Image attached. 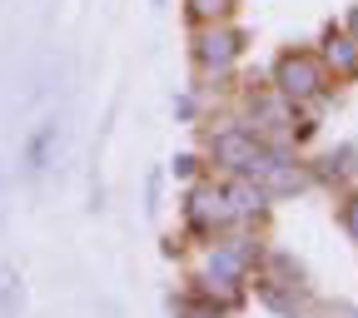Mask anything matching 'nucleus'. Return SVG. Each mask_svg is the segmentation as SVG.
I'll return each instance as SVG.
<instances>
[{
  "label": "nucleus",
  "instance_id": "nucleus-1",
  "mask_svg": "<svg viewBox=\"0 0 358 318\" xmlns=\"http://www.w3.org/2000/svg\"><path fill=\"white\" fill-rule=\"evenodd\" d=\"M239 174L254 179L268 199H274V194H299V189H303V169H299L284 150H264V145L249 154V164H244Z\"/></svg>",
  "mask_w": 358,
  "mask_h": 318
},
{
  "label": "nucleus",
  "instance_id": "nucleus-2",
  "mask_svg": "<svg viewBox=\"0 0 358 318\" xmlns=\"http://www.w3.org/2000/svg\"><path fill=\"white\" fill-rule=\"evenodd\" d=\"M274 85H279V95L284 100H319L324 95V85H329V70H324V60L319 55H284L279 65H274Z\"/></svg>",
  "mask_w": 358,
  "mask_h": 318
},
{
  "label": "nucleus",
  "instance_id": "nucleus-3",
  "mask_svg": "<svg viewBox=\"0 0 358 318\" xmlns=\"http://www.w3.org/2000/svg\"><path fill=\"white\" fill-rule=\"evenodd\" d=\"M185 219H189V229L194 234H219L224 224L234 219V204H229V189H219V185H199L185 204Z\"/></svg>",
  "mask_w": 358,
  "mask_h": 318
},
{
  "label": "nucleus",
  "instance_id": "nucleus-4",
  "mask_svg": "<svg viewBox=\"0 0 358 318\" xmlns=\"http://www.w3.org/2000/svg\"><path fill=\"white\" fill-rule=\"evenodd\" d=\"M239 35L234 30H204L199 40H194V60L204 65V70H224V65H234V55H239Z\"/></svg>",
  "mask_w": 358,
  "mask_h": 318
},
{
  "label": "nucleus",
  "instance_id": "nucleus-5",
  "mask_svg": "<svg viewBox=\"0 0 358 318\" xmlns=\"http://www.w3.org/2000/svg\"><path fill=\"white\" fill-rule=\"evenodd\" d=\"M259 150V134L254 129H224V134H214V159L219 164H229V169H244L249 164V154Z\"/></svg>",
  "mask_w": 358,
  "mask_h": 318
},
{
  "label": "nucleus",
  "instance_id": "nucleus-6",
  "mask_svg": "<svg viewBox=\"0 0 358 318\" xmlns=\"http://www.w3.org/2000/svg\"><path fill=\"white\" fill-rule=\"evenodd\" d=\"M249 263H254V244H249V239L219 244V249H214V259H209V268H214V274H219L224 284H229V279H239V274H244Z\"/></svg>",
  "mask_w": 358,
  "mask_h": 318
},
{
  "label": "nucleus",
  "instance_id": "nucleus-7",
  "mask_svg": "<svg viewBox=\"0 0 358 318\" xmlns=\"http://www.w3.org/2000/svg\"><path fill=\"white\" fill-rule=\"evenodd\" d=\"M324 65L338 70V75H358V40L329 30V40H324Z\"/></svg>",
  "mask_w": 358,
  "mask_h": 318
},
{
  "label": "nucleus",
  "instance_id": "nucleus-8",
  "mask_svg": "<svg viewBox=\"0 0 358 318\" xmlns=\"http://www.w3.org/2000/svg\"><path fill=\"white\" fill-rule=\"evenodd\" d=\"M25 308V284L15 268H0V318H20Z\"/></svg>",
  "mask_w": 358,
  "mask_h": 318
},
{
  "label": "nucleus",
  "instance_id": "nucleus-9",
  "mask_svg": "<svg viewBox=\"0 0 358 318\" xmlns=\"http://www.w3.org/2000/svg\"><path fill=\"white\" fill-rule=\"evenodd\" d=\"M229 204H234V214H244V219H254V214H264V204H268V194L254 185V179H249V185H234L229 189Z\"/></svg>",
  "mask_w": 358,
  "mask_h": 318
},
{
  "label": "nucleus",
  "instance_id": "nucleus-10",
  "mask_svg": "<svg viewBox=\"0 0 358 318\" xmlns=\"http://www.w3.org/2000/svg\"><path fill=\"white\" fill-rule=\"evenodd\" d=\"M189 15L194 20H219V15H229V0H189Z\"/></svg>",
  "mask_w": 358,
  "mask_h": 318
},
{
  "label": "nucleus",
  "instance_id": "nucleus-11",
  "mask_svg": "<svg viewBox=\"0 0 358 318\" xmlns=\"http://www.w3.org/2000/svg\"><path fill=\"white\" fill-rule=\"evenodd\" d=\"M343 229H348V239L358 244V194H353V199L343 204Z\"/></svg>",
  "mask_w": 358,
  "mask_h": 318
},
{
  "label": "nucleus",
  "instance_id": "nucleus-12",
  "mask_svg": "<svg viewBox=\"0 0 358 318\" xmlns=\"http://www.w3.org/2000/svg\"><path fill=\"white\" fill-rule=\"evenodd\" d=\"M194 164H199L194 154H179V159H174V174H179V179H194Z\"/></svg>",
  "mask_w": 358,
  "mask_h": 318
},
{
  "label": "nucleus",
  "instance_id": "nucleus-13",
  "mask_svg": "<svg viewBox=\"0 0 358 318\" xmlns=\"http://www.w3.org/2000/svg\"><path fill=\"white\" fill-rule=\"evenodd\" d=\"M348 30H353V40H358V10H353V20H348Z\"/></svg>",
  "mask_w": 358,
  "mask_h": 318
},
{
  "label": "nucleus",
  "instance_id": "nucleus-14",
  "mask_svg": "<svg viewBox=\"0 0 358 318\" xmlns=\"http://www.w3.org/2000/svg\"><path fill=\"white\" fill-rule=\"evenodd\" d=\"M353 318H358V313H353Z\"/></svg>",
  "mask_w": 358,
  "mask_h": 318
}]
</instances>
